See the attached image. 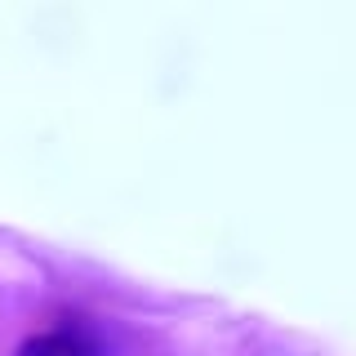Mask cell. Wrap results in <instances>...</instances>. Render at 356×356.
I'll return each instance as SVG.
<instances>
[{"mask_svg": "<svg viewBox=\"0 0 356 356\" xmlns=\"http://www.w3.org/2000/svg\"><path fill=\"white\" fill-rule=\"evenodd\" d=\"M14 356H107V348L85 325L63 321V325H54V330L36 334V339H27Z\"/></svg>", "mask_w": 356, "mask_h": 356, "instance_id": "6da1fadb", "label": "cell"}]
</instances>
